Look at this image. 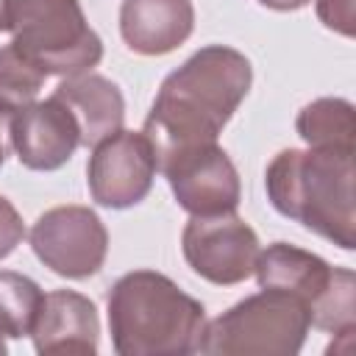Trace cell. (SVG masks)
I'll use <instances>...</instances> for the list:
<instances>
[{
  "label": "cell",
  "mask_w": 356,
  "mask_h": 356,
  "mask_svg": "<svg viewBox=\"0 0 356 356\" xmlns=\"http://www.w3.org/2000/svg\"><path fill=\"white\" fill-rule=\"evenodd\" d=\"M250 81V61L228 44L200 47L170 72L142 128L153 145L156 167L178 150L214 145L245 100Z\"/></svg>",
  "instance_id": "cell-1"
},
{
  "label": "cell",
  "mask_w": 356,
  "mask_h": 356,
  "mask_svg": "<svg viewBox=\"0 0 356 356\" xmlns=\"http://www.w3.org/2000/svg\"><path fill=\"white\" fill-rule=\"evenodd\" d=\"M108 331L120 356H184L200 350L206 309L156 270L120 275L108 295Z\"/></svg>",
  "instance_id": "cell-2"
},
{
  "label": "cell",
  "mask_w": 356,
  "mask_h": 356,
  "mask_svg": "<svg viewBox=\"0 0 356 356\" xmlns=\"http://www.w3.org/2000/svg\"><path fill=\"white\" fill-rule=\"evenodd\" d=\"M353 150H281L264 172V186L278 214L342 250H353Z\"/></svg>",
  "instance_id": "cell-3"
},
{
  "label": "cell",
  "mask_w": 356,
  "mask_h": 356,
  "mask_svg": "<svg viewBox=\"0 0 356 356\" xmlns=\"http://www.w3.org/2000/svg\"><path fill=\"white\" fill-rule=\"evenodd\" d=\"M312 328L306 306L284 292H261L239 300L214 320H206L200 353L211 356H295Z\"/></svg>",
  "instance_id": "cell-4"
},
{
  "label": "cell",
  "mask_w": 356,
  "mask_h": 356,
  "mask_svg": "<svg viewBox=\"0 0 356 356\" xmlns=\"http://www.w3.org/2000/svg\"><path fill=\"white\" fill-rule=\"evenodd\" d=\"M11 44L47 75H83L103 58L78 0H6Z\"/></svg>",
  "instance_id": "cell-5"
},
{
  "label": "cell",
  "mask_w": 356,
  "mask_h": 356,
  "mask_svg": "<svg viewBox=\"0 0 356 356\" xmlns=\"http://www.w3.org/2000/svg\"><path fill=\"white\" fill-rule=\"evenodd\" d=\"M259 286L284 289L295 295L314 328L345 334L356 328V278L345 267H331L317 253L295 248L289 242H273L256 259Z\"/></svg>",
  "instance_id": "cell-6"
},
{
  "label": "cell",
  "mask_w": 356,
  "mask_h": 356,
  "mask_svg": "<svg viewBox=\"0 0 356 356\" xmlns=\"http://www.w3.org/2000/svg\"><path fill=\"white\" fill-rule=\"evenodd\" d=\"M36 259L61 278L95 275L108 253V231L89 206H56L28 231Z\"/></svg>",
  "instance_id": "cell-7"
},
{
  "label": "cell",
  "mask_w": 356,
  "mask_h": 356,
  "mask_svg": "<svg viewBox=\"0 0 356 356\" xmlns=\"http://www.w3.org/2000/svg\"><path fill=\"white\" fill-rule=\"evenodd\" d=\"M181 248L186 264L217 286H234L250 278L261 253L256 231L234 211L192 217L184 225Z\"/></svg>",
  "instance_id": "cell-8"
},
{
  "label": "cell",
  "mask_w": 356,
  "mask_h": 356,
  "mask_svg": "<svg viewBox=\"0 0 356 356\" xmlns=\"http://www.w3.org/2000/svg\"><path fill=\"white\" fill-rule=\"evenodd\" d=\"M156 172L159 167L150 139L142 131L120 128L95 145L86 164V184L97 206L131 209L147 197Z\"/></svg>",
  "instance_id": "cell-9"
},
{
  "label": "cell",
  "mask_w": 356,
  "mask_h": 356,
  "mask_svg": "<svg viewBox=\"0 0 356 356\" xmlns=\"http://www.w3.org/2000/svg\"><path fill=\"white\" fill-rule=\"evenodd\" d=\"M178 206L192 217H214L236 211L239 206V172L228 153L214 145L178 150L159 161Z\"/></svg>",
  "instance_id": "cell-10"
},
{
  "label": "cell",
  "mask_w": 356,
  "mask_h": 356,
  "mask_svg": "<svg viewBox=\"0 0 356 356\" xmlns=\"http://www.w3.org/2000/svg\"><path fill=\"white\" fill-rule=\"evenodd\" d=\"M81 145V131L70 108L56 100H33L31 106L14 111L11 117V147L22 167L36 172H50L64 167L75 147Z\"/></svg>",
  "instance_id": "cell-11"
},
{
  "label": "cell",
  "mask_w": 356,
  "mask_h": 356,
  "mask_svg": "<svg viewBox=\"0 0 356 356\" xmlns=\"http://www.w3.org/2000/svg\"><path fill=\"white\" fill-rule=\"evenodd\" d=\"M31 339L42 356H95L100 348V317L95 303L72 289L42 298Z\"/></svg>",
  "instance_id": "cell-12"
},
{
  "label": "cell",
  "mask_w": 356,
  "mask_h": 356,
  "mask_svg": "<svg viewBox=\"0 0 356 356\" xmlns=\"http://www.w3.org/2000/svg\"><path fill=\"white\" fill-rule=\"evenodd\" d=\"M195 28L192 0H122L120 33L139 56H164Z\"/></svg>",
  "instance_id": "cell-13"
},
{
  "label": "cell",
  "mask_w": 356,
  "mask_h": 356,
  "mask_svg": "<svg viewBox=\"0 0 356 356\" xmlns=\"http://www.w3.org/2000/svg\"><path fill=\"white\" fill-rule=\"evenodd\" d=\"M53 97L70 108L81 131V145L86 147H95L97 142L108 139L122 128V120H125L122 92L114 81L103 75L83 72V75L64 78L53 89Z\"/></svg>",
  "instance_id": "cell-14"
},
{
  "label": "cell",
  "mask_w": 356,
  "mask_h": 356,
  "mask_svg": "<svg viewBox=\"0 0 356 356\" xmlns=\"http://www.w3.org/2000/svg\"><path fill=\"white\" fill-rule=\"evenodd\" d=\"M298 136L309 147L353 150L356 139V111L342 97H320L300 108L295 120Z\"/></svg>",
  "instance_id": "cell-15"
},
{
  "label": "cell",
  "mask_w": 356,
  "mask_h": 356,
  "mask_svg": "<svg viewBox=\"0 0 356 356\" xmlns=\"http://www.w3.org/2000/svg\"><path fill=\"white\" fill-rule=\"evenodd\" d=\"M42 298L44 292L33 278L3 270L0 273V334L8 339L31 337Z\"/></svg>",
  "instance_id": "cell-16"
},
{
  "label": "cell",
  "mask_w": 356,
  "mask_h": 356,
  "mask_svg": "<svg viewBox=\"0 0 356 356\" xmlns=\"http://www.w3.org/2000/svg\"><path fill=\"white\" fill-rule=\"evenodd\" d=\"M47 72L28 61L11 42L0 47V103L11 111L31 106L44 83Z\"/></svg>",
  "instance_id": "cell-17"
},
{
  "label": "cell",
  "mask_w": 356,
  "mask_h": 356,
  "mask_svg": "<svg viewBox=\"0 0 356 356\" xmlns=\"http://www.w3.org/2000/svg\"><path fill=\"white\" fill-rule=\"evenodd\" d=\"M317 17L323 19L325 28L342 36H353V19H356L353 0H317Z\"/></svg>",
  "instance_id": "cell-18"
},
{
  "label": "cell",
  "mask_w": 356,
  "mask_h": 356,
  "mask_svg": "<svg viewBox=\"0 0 356 356\" xmlns=\"http://www.w3.org/2000/svg\"><path fill=\"white\" fill-rule=\"evenodd\" d=\"M22 236H25V225L19 211L11 206V200L0 195V259L11 256L14 248L22 242Z\"/></svg>",
  "instance_id": "cell-19"
},
{
  "label": "cell",
  "mask_w": 356,
  "mask_h": 356,
  "mask_svg": "<svg viewBox=\"0 0 356 356\" xmlns=\"http://www.w3.org/2000/svg\"><path fill=\"white\" fill-rule=\"evenodd\" d=\"M11 117H14V111L0 103V167L6 164V156L11 147Z\"/></svg>",
  "instance_id": "cell-20"
},
{
  "label": "cell",
  "mask_w": 356,
  "mask_h": 356,
  "mask_svg": "<svg viewBox=\"0 0 356 356\" xmlns=\"http://www.w3.org/2000/svg\"><path fill=\"white\" fill-rule=\"evenodd\" d=\"M261 6H267V8H273V11H298V8H303L309 0H259Z\"/></svg>",
  "instance_id": "cell-21"
},
{
  "label": "cell",
  "mask_w": 356,
  "mask_h": 356,
  "mask_svg": "<svg viewBox=\"0 0 356 356\" xmlns=\"http://www.w3.org/2000/svg\"><path fill=\"white\" fill-rule=\"evenodd\" d=\"M0 31H8V6H6V0H0Z\"/></svg>",
  "instance_id": "cell-22"
},
{
  "label": "cell",
  "mask_w": 356,
  "mask_h": 356,
  "mask_svg": "<svg viewBox=\"0 0 356 356\" xmlns=\"http://www.w3.org/2000/svg\"><path fill=\"white\" fill-rule=\"evenodd\" d=\"M3 353H6V337L0 334V356H3Z\"/></svg>",
  "instance_id": "cell-23"
}]
</instances>
